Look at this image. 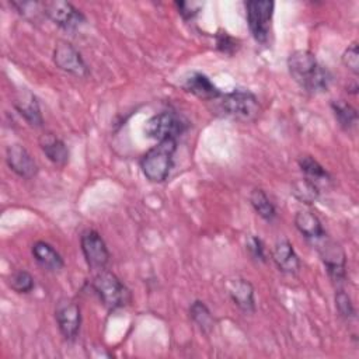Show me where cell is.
<instances>
[{
    "mask_svg": "<svg viewBox=\"0 0 359 359\" xmlns=\"http://www.w3.org/2000/svg\"><path fill=\"white\" fill-rule=\"evenodd\" d=\"M287 67L293 80L306 91L321 93L328 90L331 74L310 50L299 49L292 52L287 57Z\"/></svg>",
    "mask_w": 359,
    "mask_h": 359,
    "instance_id": "obj_1",
    "label": "cell"
},
{
    "mask_svg": "<svg viewBox=\"0 0 359 359\" xmlns=\"http://www.w3.org/2000/svg\"><path fill=\"white\" fill-rule=\"evenodd\" d=\"M177 149L175 139L158 142L142 158L140 167L144 177L151 182H163L167 180L172 167V156Z\"/></svg>",
    "mask_w": 359,
    "mask_h": 359,
    "instance_id": "obj_2",
    "label": "cell"
},
{
    "mask_svg": "<svg viewBox=\"0 0 359 359\" xmlns=\"http://www.w3.org/2000/svg\"><path fill=\"white\" fill-rule=\"evenodd\" d=\"M93 287L104 306L109 310H116L130 303L129 289L109 271L101 269L93 279Z\"/></svg>",
    "mask_w": 359,
    "mask_h": 359,
    "instance_id": "obj_3",
    "label": "cell"
},
{
    "mask_svg": "<svg viewBox=\"0 0 359 359\" xmlns=\"http://www.w3.org/2000/svg\"><path fill=\"white\" fill-rule=\"evenodd\" d=\"M220 98V111L233 119L250 122L254 121L259 112L258 100L248 90H233L222 94Z\"/></svg>",
    "mask_w": 359,
    "mask_h": 359,
    "instance_id": "obj_4",
    "label": "cell"
},
{
    "mask_svg": "<svg viewBox=\"0 0 359 359\" xmlns=\"http://www.w3.org/2000/svg\"><path fill=\"white\" fill-rule=\"evenodd\" d=\"M273 1L268 0H250L245 1L247 22L254 39L259 43H266L272 32Z\"/></svg>",
    "mask_w": 359,
    "mask_h": 359,
    "instance_id": "obj_5",
    "label": "cell"
},
{
    "mask_svg": "<svg viewBox=\"0 0 359 359\" xmlns=\"http://www.w3.org/2000/svg\"><path fill=\"white\" fill-rule=\"evenodd\" d=\"M187 128V123L174 112L164 111L151 116L144 126L146 136L158 142L167 139H175Z\"/></svg>",
    "mask_w": 359,
    "mask_h": 359,
    "instance_id": "obj_6",
    "label": "cell"
},
{
    "mask_svg": "<svg viewBox=\"0 0 359 359\" xmlns=\"http://www.w3.org/2000/svg\"><path fill=\"white\" fill-rule=\"evenodd\" d=\"M317 241H320L318 252L325 265L328 276L332 282L342 283L346 276V257L342 247L332 240H327L325 236Z\"/></svg>",
    "mask_w": 359,
    "mask_h": 359,
    "instance_id": "obj_7",
    "label": "cell"
},
{
    "mask_svg": "<svg viewBox=\"0 0 359 359\" xmlns=\"http://www.w3.org/2000/svg\"><path fill=\"white\" fill-rule=\"evenodd\" d=\"M43 14L63 29L73 31L81 25L84 15L72 3L53 0L43 1Z\"/></svg>",
    "mask_w": 359,
    "mask_h": 359,
    "instance_id": "obj_8",
    "label": "cell"
},
{
    "mask_svg": "<svg viewBox=\"0 0 359 359\" xmlns=\"http://www.w3.org/2000/svg\"><path fill=\"white\" fill-rule=\"evenodd\" d=\"M55 317L62 335L66 339H74L79 334L81 324V314L79 304L69 297H63L57 302Z\"/></svg>",
    "mask_w": 359,
    "mask_h": 359,
    "instance_id": "obj_9",
    "label": "cell"
},
{
    "mask_svg": "<svg viewBox=\"0 0 359 359\" xmlns=\"http://www.w3.org/2000/svg\"><path fill=\"white\" fill-rule=\"evenodd\" d=\"M80 243L87 264L94 269H104L109 261V251L102 237L95 230H86L80 237Z\"/></svg>",
    "mask_w": 359,
    "mask_h": 359,
    "instance_id": "obj_10",
    "label": "cell"
},
{
    "mask_svg": "<svg viewBox=\"0 0 359 359\" xmlns=\"http://www.w3.org/2000/svg\"><path fill=\"white\" fill-rule=\"evenodd\" d=\"M53 60L56 66L76 77H86L88 74V67L83 60L80 52L69 42H59L53 52Z\"/></svg>",
    "mask_w": 359,
    "mask_h": 359,
    "instance_id": "obj_11",
    "label": "cell"
},
{
    "mask_svg": "<svg viewBox=\"0 0 359 359\" xmlns=\"http://www.w3.org/2000/svg\"><path fill=\"white\" fill-rule=\"evenodd\" d=\"M6 161L8 167L21 178L29 180L36 175L38 165L28 150L21 144H10L6 151Z\"/></svg>",
    "mask_w": 359,
    "mask_h": 359,
    "instance_id": "obj_12",
    "label": "cell"
},
{
    "mask_svg": "<svg viewBox=\"0 0 359 359\" xmlns=\"http://www.w3.org/2000/svg\"><path fill=\"white\" fill-rule=\"evenodd\" d=\"M14 107L31 126H42L43 119L41 115L39 104L36 101V97L29 90L21 88L15 93Z\"/></svg>",
    "mask_w": 359,
    "mask_h": 359,
    "instance_id": "obj_13",
    "label": "cell"
},
{
    "mask_svg": "<svg viewBox=\"0 0 359 359\" xmlns=\"http://www.w3.org/2000/svg\"><path fill=\"white\" fill-rule=\"evenodd\" d=\"M272 259L278 269L285 273H296L300 269V259L294 252L293 245L285 238L276 241L272 250Z\"/></svg>",
    "mask_w": 359,
    "mask_h": 359,
    "instance_id": "obj_14",
    "label": "cell"
},
{
    "mask_svg": "<svg viewBox=\"0 0 359 359\" xmlns=\"http://www.w3.org/2000/svg\"><path fill=\"white\" fill-rule=\"evenodd\" d=\"M184 90L196 95L198 98L202 100H217L222 93L219 91V88L210 81V79L202 73H192L191 76H188L182 84Z\"/></svg>",
    "mask_w": 359,
    "mask_h": 359,
    "instance_id": "obj_15",
    "label": "cell"
},
{
    "mask_svg": "<svg viewBox=\"0 0 359 359\" xmlns=\"http://www.w3.org/2000/svg\"><path fill=\"white\" fill-rule=\"evenodd\" d=\"M229 294L233 303L245 313H252L255 310L254 287L245 279H233L229 282Z\"/></svg>",
    "mask_w": 359,
    "mask_h": 359,
    "instance_id": "obj_16",
    "label": "cell"
},
{
    "mask_svg": "<svg viewBox=\"0 0 359 359\" xmlns=\"http://www.w3.org/2000/svg\"><path fill=\"white\" fill-rule=\"evenodd\" d=\"M39 146L45 156L56 165H65L69 160V149L63 140L52 133H45L39 139Z\"/></svg>",
    "mask_w": 359,
    "mask_h": 359,
    "instance_id": "obj_17",
    "label": "cell"
},
{
    "mask_svg": "<svg viewBox=\"0 0 359 359\" xmlns=\"http://www.w3.org/2000/svg\"><path fill=\"white\" fill-rule=\"evenodd\" d=\"M32 255L42 268L52 272L60 271L65 265L60 254L50 244L45 241H36L32 245Z\"/></svg>",
    "mask_w": 359,
    "mask_h": 359,
    "instance_id": "obj_18",
    "label": "cell"
},
{
    "mask_svg": "<svg viewBox=\"0 0 359 359\" xmlns=\"http://www.w3.org/2000/svg\"><path fill=\"white\" fill-rule=\"evenodd\" d=\"M294 224L297 230L309 240H320L325 236L320 219L310 210H299L294 216Z\"/></svg>",
    "mask_w": 359,
    "mask_h": 359,
    "instance_id": "obj_19",
    "label": "cell"
},
{
    "mask_svg": "<svg viewBox=\"0 0 359 359\" xmlns=\"http://www.w3.org/2000/svg\"><path fill=\"white\" fill-rule=\"evenodd\" d=\"M331 108L334 111L335 119L338 121L339 126L349 130L358 122V112L356 109L344 100H335L331 102Z\"/></svg>",
    "mask_w": 359,
    "mask_h": 359,
    "instance_id": "obj_20",
    "label": "cell"
},
{
    "mask_svg": "<svg viewBox=\"0 0 359 359\" xmlns=\"http://www.w3.org/2000/svg\"><path fill=\"white\" fill-rule=\"evenodd\" d=\"M250 202L254 210L266 222H272L276 216L275 206L261 188H255L250 194Z\"/></svg>",
    "mask_w": 359,
    "mask_h": 359,
    "instance_id": "obj_21",
    "label": "cell"
},
{
    "mask_svg": "<svg viewBox=\"0 0 359 359\" xmlns=\"http://www.w3.org/2000/svg\"><path fill=\"white\" fill-rule=\"evenodd\" d=\"M189 317L201 328V331H203L206 334L215 328V317L212 316V313L206 307V304L201 300H196L191 304Z\"/></svg>",
    "mask_w": 359,
    "mask_h": 359,
    "instance_id": "obj_22",
    "label": "cell"
},
{
    "mask_svg": "<svg viewBox=\"0 0 359 359\" xmlns=\"http://www.w3.org/2000/svg\"><path fill=\"white\" fill-rule=\"evenodd\" d=\"M318 194V185L309 178H300L292 184V195L302 203H314Z\"/></svg>",
    "mask_w": 359,
    "mask_h": 359,
    "instance_id": "obj_23",
    "label": "cell"
},
{
    "mask_svg": "<svg viewBox=\"0 0 359 359\" xmlns=\"http://www.w3.org/2000/svg\"><path fill=\"white\" fill-rule=\"evenodd\" d=\"M299 165H300L302 171L306 174V178L311 180V181L316 182L317 185H318V182L328 181V172H327L325 168H324L317 160H314L311 156H303V157H300Z\"/></svg>",
    "mask_w": 359,
    "mask_h": 359,
    "instance_id": "obj_24",
    "label": "cell"
},
{
    "mask_svg": "<svg viewBox=\"0 0 359 359\" xmlns=\"http://www.w3.org/2000/svg\"><path fill=\"white\" fill-rule=\"evenodd\" d=\"M8 285L17 293H29L35 286L32 275L24 269L14 272L8 279Z\"/></svg>",
    "mask_w": 359,
    "mask_h": 359,
    "instance_id": "obj_25",
    "label": "cell"
},
{
    "mask_svg": "<svg viewBox=\"0 0 359 359\" xmlns=\"http://www.w3.org/2000/svg\"><path fill=\"white\" fill-rule=\"evenodd\" d=\"M11 7H14L22 17L28 20H36L41 14H43V1H24V0H13L10 1ZM45 15V14H43Z\"/></svg>",
    "mask_w": 359,
    "mask_h": 359,
    "instance_id": "obj_26",
    "label": "cell"
},
{
    "mask_svg": "<svg viewBox=\"0 0 359 359\" xmlns=\"http://www.w3.org/2000/svg\"><path fill=\"white\" fill-rule=\"evenodd\" d=\"M342 63L346 69H349L353 74L359 73V48L358 43H351L345 52L342 53Z\"/></svg>",
    "mask_w": 359,
    "mask_h": 359,
    "instance_id": "obj_27",
    "label": "cell"
},
{
    "mask_svg": "<svg viewBox=\"0 0 359 359\" xmlns=\"http://www.w3.org/2000/svg\"><path fill=\"white\" fill-rule=\"evenodd\" d=\"M335 306L338 313L344 317V318H353L355 317V309L353 304L351 302V297L344 292V290H338L335 294Z\"/></svg>",
    "mask_w": 359,
    "mask_h": 359,
    "instance_id": "obj_28",
    "label": "cell"
},
{
    "mask_svg": "<svg viewBox=\"0 0 359 359\" xmlns=\"http://www.w3.org/2000/svg\"><path fill=\"white\" fill-rule=\"evenodd\" d=\"M178 13L182 15L184 20H192L201 10L202 4L196 1H180L177 3Z\"/></svg>",
    "mask_w": 359,
    "mask_h": 359,
    "instance_id": "obj_29",
    "label": "cell"
},
{
    "mask_svg": "<svg viewBox=\"0 0 359 359\" xmlns=\"http://www.w3.org/2000/svg\"><path fill=\"white\" fill-rule=\"evenodd\" d=\"M247 250L250 255L257 261H265V252H264V244L258 237H248L247 240Z\"/></svg>",
    "mask_w": 359,
    "mask_h": 359,
    "instance_id": "obj_30",
    "label": "cell"
},
{
    "mask_svg": "<svg viewBox=\"0 0 359 359\" xmlns=\"http://www.w3.org/2000/svg\"><path fill=\"white\" fill-rule=\"evenodd\" d=\"M217 48L222 52L231 55L234 50H237V41L231 38L227 32H222L217 35Z\"/></svg>",
    "mask_w": 359,
    "mask_h": 359,
    "instance_id": "obj_31",
    "label": "cell"
}]
</instances>
